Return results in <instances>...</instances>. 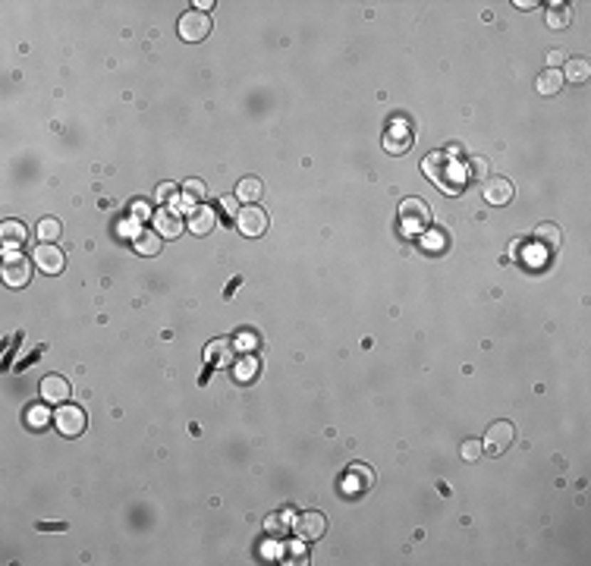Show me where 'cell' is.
<instances>
[{
    "label": "cell",
    "mask_w": 591,
    "mask_h": 566,
    "mask_svg": "<svg viewBox=\"0 0 591 566\" xmlns=\"http://www.w3.org/2000/svg\"><path fill=\"white\" fill-rule=\"evenodd\" d=\"M63 226H60L57 217H41L38 221V243H57Z\"/></svg>",
    "instance_id": "24"
},
{
    "label": "cell",
    "mask_w": 591,
    "mask_h": 566,
    "mask_svg": "<svg viewBox=\"0 0 591 566\" xmlns=\"http://www.w3.org/2000/svg\"><path fill=\"white\" fill-rule=\"evenodd\" d=\"M516 6H519V10H532V6H538V4H535V0H516Z\"/></svg>",
    "instance_id": "35"
},
{
    "label": "cell",
    "mask_w": 591,
    "mask_h": 566,
    "mask_svg": "<svg viewBox=\"0 0 591 566\" xmlns=\"http://www.w3.org/2000/svg\"><path fill=\"white\" fill-rule=\"evenodd\" d=\"M572 22V6L566 4H554L548 10V28H554V32H563L566 26Z\"/></svg>",
    "instance_id": "22"
},
{
    "label": "cell",
    "mask_w": 591,
    "mask_h": 566,
    "mask_svg": "<svg viewBox=\"0 0 591 566\" xmlns=\"http://www.w3.org/2000/svg\"><path fill=\"white\" fill-rule=\"evenodd\" d=\"M324 532H328V519H324V513H315V510L302 513L293 523V535L299 541H318Z\"/></svg>",
    "instance_id": "6"
},
{
    "label": "cell",
    "mask_w": 591,
    "mask_h": 566,
    "mask_svg": "<svg viewBox=\"0 0 591 566\" xmlns=\"http://www.w3.org/2000/svg\"><path fill=\"white\" fill-rule=\"evenodd\" d=\"M236 205H239V199H236V195H226V199H221V208L226 211V214H233V217L239 214V208H236Z\"/></svg>",
    "instance_id": "30"
},
{
    "label": "cell",
    "mask_w": 591,
    "mask_h": 566,
    "mask_svg": "<svg viewBox=\"0 0 591 566\" xmlns=\"http://www.w3.org/2000/svg\"><path fill=\"white\" fill-rule=\"evenodd\" d=\"M535 243L541 248H550V252H557L560 243H563V233H560L557 224H538L535 230Z\"/></svg>",
    "instance_id": "19"
},
{
    "label": "cell",
    "mask_w": 591,
    "mask_h": 566,
    "mask_svg": "<svg viewBox=\"0 0 591 566\" xmlns=\"http://www.w3.org/2000/svg\"><path fill=\"white\" fill-rule=\"evenodd\" d=\"M48 419H51V412L44 409V406H28V412H26V425L32 428V431H41V428H48Z\"/></svg>",
    "instance_id": "27"
},
{
    "label": "cell",
    "mask_w": 591,
    "mask_h": 566,
    "mask_svg": "<svg viewBox=\"0 0 591 566\" xmlns=\"http://www.w3.org/2000/svg\"><path fill=\"white\" fill-rule=\"evenodd\" d=\"M548 63H550V70H557V66L563 63V51H550V54H548Z\"/></svg>",
    "instance_id": "33"
},
{
    "label": "cell",
    "mask_w": 591,
    "mask_h": 566,
    "mask_svg": "<svg viewBox=\"0 0 591 566\" xmlns=\"http://www.w3.org/2000/svg\"><path fill=\"white\" fill-rule=\"evenodd\" d=\"M466 177L472 179V183H484V179L491 177V161L481 157V154H472L466 161Z\"/></svg>",
    "instance_id": "21"
},
{
    "label": "cell",
    "mask_w": 591,
    "mask_h": 566,
    "mask_svg": "<svg viewBox=\"0 0 591 566\" xmlns=\"http://www.w3.org/2000/svg\"><path fill=\"white\" fill-rule=\"evenodd\" d=\"M409 145H412V132L406 126H397L393 123L387 132H384V151L387 154H406Z\"/></svg>",
    "instance_id": "14"
},
{
    "label": "cell",
    "mask_w": 591,
    "mask_h": 566,
    "mask_svg": "<svg viewBox=\"0 0 591 566\" xmlns=\"http://www.w3.org/2000/svg\"><path fill=\"white\" fill-rule=\"evenodd\" d=\"M563 88V73L560 70H544L538 75V92L541 95H557Z\"/></svg>",
    "instance_id": "23"
},
{
    "label": "cell",
    "mask_w": 591,
    "mask_h": 566,
    "mask_svg": "<svg viewBox=\"0 0 591 566\" xmlns=\"http://www.w3.org/2000/svg\"><path fill=\"white\" fill-rule=\"evenodd\" d=\"M481 441H466L462 444V459H466V463H475V459L481 456Z\"/></svg>",
    "instance_id": "29"
},
{
    "label": "cell",
    "mask_w": 591,
    "mask_h": 566,
    "mask_svg": "<svg viewBox=\"0 0 591 566\" xmlns=\"http://www.w3.org/2000/svg\"><path fill=\"white\" fill-rule=\"evenodd\" d=\"M132 246H135V252L139 255H145V258H155L157 252H161V246H164V236L161 233H151V230H139L132 236Z\"/></svg>",
    "instance_id": "15"
},
{
    "label": "cell",
    "mask_w": 591,
    "mask_h": 566,
    "mask_svg": "<svg viewBox=\"0 0 591 566\" xmlns=\"http://www.w3.org/2000/svg\"><path fill=\"white\" fill-rule=\"evenodd\" d=\"M155 226H157V233L167 236V239H177L179 233H183V221H179V214H177V211H170V208L157 211V214H155Z\"/></svg>",
    "instance_id": "16"
},
{
    "label": "cell",
    "mask_w": 591,
    "mask_h": 566,
    "mask_svg": "<svg viewBox=\"0 0 591 566\" xmlns=\"http://www.w3.org/2000/svg\"><path fill=\"white\" fill-rule=\"evenodd\" d=\"M32 258H35V268L38 271H44V274H60L63 271V252L54 246V243H38L35 246V252H32Z\"/></svg>",
    "instance_id": "8"
},
{
    "label": "cell",
    "mask_w": 591,
    "mask_h": 566,
    "mask_svg": "<svg viewBox=\"0 0 591 566\" xmlns=\"http://www.w3.org/2000/svg\"><path fill=\"white\" fill-rule=\"evenodd\" d=\"M255 374H258V359L255 356H246V359H239L236 365H233V377H236L239 384H249Z\"/></svg>",
    "instance_id": "26"
},
{
    "label": "cell",
    "mask_w": 591,
    "mask_h": 566,
    "mask_svg": "<svg viewBox=\"0 0 591 566\" xmlns=\"http://www.w3.org/2000/svg\"><path fill=\"white\" fill-rule=\"evenodd\" d=\"M28 281H32V261L19 252H6L4 255V283L13 286V290H22Z\"/></svg>",
    "instance_id": "3"
},
{
    "label": "cell",
    "mask_w": 591,
    "mask_h": 566,
    "mask_svg": "<svg viewBox=\"0 0 591 566\" xmlns=\"http://www.w3.org/2000/svg\"><path fill=\"white\" fill-rule=\"evenodd\" d=\"M183 192H186V201H199L204 195V183H202V179H186Z\"/></svg>",
    "instance_id": "28"
},
{
    "label": "cell",
    "mask_w": 591,
    "mask_h": 566,
    "mask_svg": "<svg viewBox=\"0 0 591 566\" xmlns=\"http://www.w3.org/2000/svg\"><path fill=\"white\" fill-rule=\"evenodd\" d=\"M484 201L494 208H503L513 201V183L503 177H488L484 179Z\"/></svg>",
    "instance_id": "12"
},
{
    "label": "cell",
    "mask_w": 591,
    "mask_h": 566,
    "mask_svg": "<svg viewBox=\"0 0 591 566\" xmlns=\"http://www.w3.org/2000/svg\"><path fill=\"white\" fill-rule=\"evenodd\" d=\"M217 226V211L211 205H195L192 214H189V230L195 233V236H208V233H214Z\"/></svg>",
    "instance_id": "13"
},
{
    "label": "cell",
    "mask_w": 591,
    "mask_h": 566,
    "mask_svg": "<svg viewBox=\"0 0 591 566\" xmlns=\"http://www.w3.org/2000/svg\"><path fill=\"white\" fill-rule=\"evenodd\" d=\"M195 6H199V13H204V10H211V6H214V4H211V0H199V4H195Z\"/></svg>",
    "instance_id": "36"
},
{
    "label": "cell",
    "mask_w": 591,
    "mask_h": 566,
    "mask_svg": "<svg viewBox=\"0 0 591 566\" xmlns=\"http://www.w3.org/2000/svg\"><path fill=\"white\" fill-rule=\"evenodd\" d=\"M399 221H403L406 230H422L431 221V211L422 199H406L403 208H399Z\"/></svg>",
    "instance_id": "10"
},
{
    "label": "cell",
    "mask_w": 591,
    "mask_h": 566,
    "mask_svg": "<svg viewBox=\"0 0 591 566\" xmlns=\"http://www.w3.org/2000/svg\"><path fill=\"white\" fill-rule=\"evenodd\" d=\"M422 170H425V177L446 195H456L462 189L459 177H456V173H459L456 164H453V157L444 154V151H431V154L425 157V164H422Z\"/></svg>",
    "instance_id": "1"
},
{
    "label": "cell",
    "mask_w": 591,
    "mask_h": 566,
    "mask_svg": "<svg viewBox=\"0 0 591 566\" xmlns=\"http://www.w3.org/2000/svg\"><path fill=\"white\" fill-rule=\"evenodd\" d=\"M371 488H375V472L362 463L350 466V469L343 472V478H340V494L343 497H362V494H368Z\"/></svg>",
    "instance_id": "2"
},
{
    "label": "cell",
    "mask_w": 591,
    "mask_h": 566,
    "mask_svg": "<svg viewBox=\"0 0 591 566\" xmlns=\"http://www.w3.org/2000/svg\"><path fill=\"white\" fill-rule=\"evenodd\" d=\"M132 217H135V221H142V217L148 221V217H151V208L145 205V201H132Z\"/></svg>",
    "instance_id": "32"
},
{
    "label": "cell",
    "mask_w": 591,
    "mask_h": 566,
    "mask_svg": "<svg viewBox=\"0 0 591 566\" xmlns=\"http://www.w3.org/2000/svg\"><path fill=\"white\" fill-rule=\"evenodd\" d=\"M26 226H22V221H4L0 224V239H4V248L6 252H16V248L26 243Z\"/></svg>",
    "instance_id": "17"
},
{
    "label": "cell",
    "mask_w": 591,
    "mask_h": 566,
    "mask_svg": "<svg viewBox=\"0 0 591 566\" xmlns=\"http://www.w3.org/2000/svg\"><path fill=\"white\" fill-rule=\"evenodd\" d=\"M261 192H264V186L258 177H242L236 183V199L246 201V205H255V201L261 199Z\"/></svg>",
    "instance_id": "20"
},
{
    "label": "cell",
    "mask_w": 591,
    "mask_h": 566,
    "mask_svg": "<svg viewBox=\"0 0 591 566\" xmlns=\"http://www.w3.org/2000/svg\"><path fill=\"white\" fill-rule=\"evenodd\" d=\"M560 73H563V79H566V82H572V85H585L588 75H591V66H588V60H585V57H570V60H566V66H563Z\"/></svg>",
    "instance_id": "18"
},
{
    "label": "cell",
    "mask_w": 591,
    "mask_h": 566,
    "mask_svg": "<svg viewBox=\"0 0 591 566\" xmlns=\"http://www.w3.org/2000/svg\"><path fill=\"white\" fill-rule=\"evenodd\" d=\"M54 425H57V431H60V434H66V437H79L82 431H85V425H88L85 409H79V406H73V403H63V406H60V409L54 412Z\"/></svg>",
    "instance_id": "5"
},
{
    "label": "cell",
    "mask_w": 591,
    "mask_h": 566,
    "mask_svg": "<svg viewBox=\"0 0 591 566\" xmlns=\"http://www.w3.org/2000/svg\"><path fill=\"white\" fill-rule=\"evenodd\" d=\"M211 32V19L208 13H199V10H189L179 16V38L183 41H204Z\"/></svg>",
    "instance_id": "7"
},
{
    "label": "cell",
    "mask_w": 591,
    "mask_h": 566,
    "mask_svg": "<svg viewBox=\"0 0 591 566\" xmlns=\"http://www.w3.org/2000/svg\"><path fill=\"white\" fill-rule=\"evenodd\" d=\"M70 381L66 377H60V374H48L41 381V399L44 403H51V406H63V403H70Z\"/></svg>",
    "instance_id": "11"
},
{
    "label": "cell",
    "mask_w": 591,
    "mask_h": 566,
    "mask_svg": "<svg viewBox=\"0 0 591 566\" xmlns=\"http://www.w3.org/2000/svg\"><path fill=\"white\" fill-rule=\"evenodd\" d=\"M204 359L214 365V362H230L233 359V343L230 340H214V343H208V350H204Z\"/></svg>",
    "instance_id": "25"
},
{
    "label": "cell",
    "mask_w": 591,
    "mask_h": 566,
    "mask_svg": "<svg viewBox=\"0 0 591 566\" xmlns=\"http://www.w3.org/2000/svg\"><path fill=\"white\" fill-rule=\"evenodd\" d=\"M38 528H41V532H63L66 525H63V523H48V525H44V523H38Z\"/></svg>",
    "instance_id": "34"
},
{
    "label": "cell",
    "mask_w": 591,
    "mask_h": 566,
    "mask_svg": "<svg viewBox=\"0 0 591 566\" xmlns=\"http://www.w3.org/2000/svg\"><path fill=\"white\" fill-rule=\"evenodd\" d=\"M268 226H271V214H268L264 208H258V205H246V208H239V214H236V230L242 233V236L255 239V236H261V233H268Z\"/></svg>",
    "instance_id": "4"
},
{
    "label": "cell",
    "mask_w": 591,
    "mask_h": 566,
    "mask_svg": "<svg viewBox=\"0 0 591 566\" xmlns=\"http://www.w3.org/2000/svg\"><path fill=\"white\" fill-rule=\"evenodd\" d=\"M173 195H177V186H173V183H164V186H157V201H170Z\"/></svg>",
    "instance_id": "31"
},
{
    "label": "cell",
    "mask_w": 591,
    "mask_h": 566,
    "mask_svg": "<svg viewBox=\"0 0 591 566\" xmlns=\"http://www.w3.org/2000/svg\"><path fill=\"white\" fill-rule=\"evenodd\" d=\"M513 437H516V428H513L510 421H494V425L488 428V434H484L481 447L497 456V453H503L506 447H510V444H513Z\"/></svg>",
    "instance_id": "9"
}]
</instances>
